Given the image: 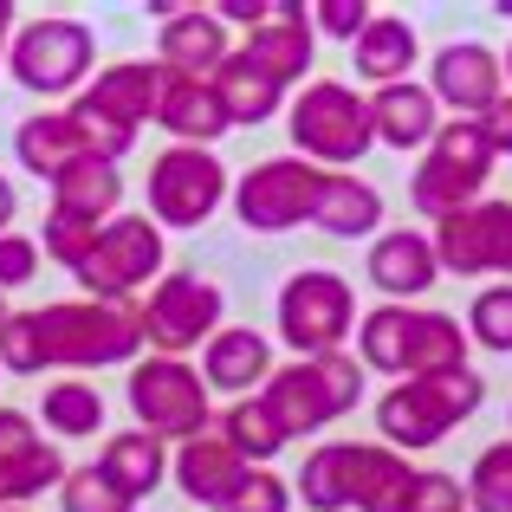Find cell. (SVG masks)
<instances>
[{
  "mask_svg": "<svg viewBox=\"0 0 512 512\" xmlns=\"http://www.w3.org/2000/svg\"><path fill=\"white\" fill-rule=\"evenodd\" d=\"M415 52H422V39H415V26L396 20V13H376V20L350 39L357 78H370V85H402V78L415 72Z\"/></svg>",
  "mask_w": 512,
  "mask_h": 512,
  "instance_id": "cell-27",
  "label": "cell"
},
{
  "mask_svg": "<svg viewBox=\"0 0 512 512\" xmlns=\"http://www.w3.org/2000/svg\"><path fill=\"white\" fill-rule=\"evenodd\" d=\"M7 46H13V7L0 0V59H7Z\"/></svg>",
  "mask_w": 512,
  "mask_h": 512,
  "instance_id": "cell-47",
  "label": "cell"
},
{
  "mask_svg": "<svg viewBox=\"0 0 512 512\" xmlns=\"http://www.w3.org/2000/svg\"><path fill=\"white\" fill-rule=\"evenodd\" d=\"M480 376L474 370H454V376H402V383L383 389V402H376V428H383L389 448H435L448 428H461L467 415L480 409Z\"/></svg>",
  "mask_w": 512,
  "mask_h": 512,
  "instance_id": "cell-3",
  "label": "cell"
},
{
  "mask_svg": "<svg viewBox=\"0 0 512 512\" xmlns=\"http://www.w3.org/2000/svg\"><path fill=\"white\" fill-rule=\"evenodd\" d=\"M221 512H292V487L273 474V467H247V480L234 487V500Z\"/></svg>",
  "mask_w": 512,
  "mask_h": 512,
  "instance_id": "cell-41",
  "label": "cell"
},
{
  "mask_svg": "<svg viewBox=\"0 0 512 512\" xmlns=\"http://www.w3.org/2000/svg\"><path fill=\"white\" fill-rule=\"evenodd\" d=\"M221 286H208L201 273H163L150 286V299H137L143 312V338H150L156 357H175V350H195L221 331Z\"/></svg>",
  "mask_w": 512,
  "mask_h": 512,
  "instance_id": "cell-12",
  "label": "cell"
},
{
  "mask_svg": "<svg viewBox=\"0 0 512 512\" xmlns=\"http://www.w3.org/2000/svg\"><path fill=\"white\" fill-rule=\"evenodd\" d=\"M130 409H137V428L156 441H195L208 435V383L201 370H188L182 357H143L130 363Z\"/></svg>",
  "mask_w": 512,
  "mask_h": 512,
  "instance_id": "cell-8",
  "label": "cell"
},
{
  "mask_svg": "<svg viewBox=\"0 0 512 512\" xmlns=\"http://www.w3.org/2000/svg\"><path fill=\"white\" fill-rule=\"evenodd\" d=\"M156 124H163L175 143H188V150H208V143H221L227 130H234V117H227L214 78H175V72H163Z\"/></svg>",
  "mask_w": 512,
  "mask_h": 512,
  "instance_id": "cell-20",
  "label": "cell"
},
{
  "mask_svg": "<svg viewBox=\"0 0 512 512\" xmlns=\"http://www.w3.org/2000/svg\"><path fill=\"white\" fill-rule=\"evenodd\" d=\"M214 91H221V104H227V117H234V124H266V117L286 104V91H279L273 78H260L247 59H240V52L221 65V72H214Z\"/></svg>",
  "mask_w": 512,
  "mask_h": 512,
  "instance_id": "cell-33",
  "label": "cell"
},
{
  "mask_svg": "<svg viewBox=\"0 0 512 512\" xmlns=\"http://www.w3.org/2000/svg\"><path fill=\"white\" fill-rule=\"evenodd\" d=\"M234 59L221 13L214 7H163V33H156V65L175 78H214Z\"/></svg>",
  "mask_w": 512,
  "mask_h": 512,
  "instance_id": "cell-17",
  "label": "cell"
},
{
  "mask_svg": "<svg viewBox=\"0 0 512 512\" xmlns=\"http://www.w3.org/2000/svg\"><path fill=\"white\" fill-rule=\"evenodd\" d=\"M39 422H46L52 435H65V441H85V435L104 428V396L91 383H52L46 402H39Z\"/></svg>",
  "mask_w": 512,
  "mask_h": 512,
  "instance_id": "cell-35",
  "label": "cell"
},
{
  "mask_svg": "<svg viewBox=\"0 0 512 512\" xmlns=\"http://www.w3.org/2000/svg\"><path fill=\"white\" fill-rule=\"evenodd\" d=\"M318 188H325V169L318 163H305V156H273V163L247 169L234 182V214L253 234H286V227L312 221Z\"/></svg>",
  "mask_w": 512,
  "mask_h": 512,
  "instance_id": "cell-11",
  "label": "cell"
},
{
  "mask_svg": "<svg viewBox=\"0 0 512 512\" xmlns=\"http://www.w3.org/2000/svg\"><path fill=\"white\" fill-rule=\"evenodd\" d=\"M33 331H39V357L59 363V370H104V363H130L137 350H150L137 299H65V305H39Z\"/></svg>",
  "mask_w": 512,
  "mask_h": 512,
  "instance_id": "cell-1",
  "label": "cell"
},
{
  "mask_svg": "<svg viewBox=\"0 0 512 512\" xmlns=\"http://www.w3.org/2000/svg\"><path fill=\"white\" fill-rule=\"evenodd\" d=\"M480 137H487V150H493V156H512V91H506L500 104H493L487 117H480Z\"/></svg>",
  "mask_w": 512,
  "mask_h": 512,
  "instance_id": "cell-45",
  "label": "cell"
},
{
  "mask_svg": "<svg viewBox=\"0 0 512 512\" xmlns=\"http://www.w3.org/2000/svg\"><path fill=\"white\" fill-rule=\"evenodd\" d=\"M409 338H415L409 305H376V312H363V325H357V363L402 383V376H409Z\"/></svg>",
  "mask_w": 512,
  "mask_h": 512,
  "instance_id": "cell-30",
  "label": "cell"
},
{
  "mask_svg": "<svg viewBox=\"0 0 512 512\" xmlns=\"http://www.w3.org/2000/svg\"><path fill=\"white\" fill-rule=\"evenodd\" d=\"M467 331H474V344H487V350H512V279L487 286L474 305H467Z\"/></svg>",
  "mask_w": 512,
  "mask_h": 512,
  "instance_id": "cell-37",
  "label": "cell"
},
{
  "mask_svg": "<svg viewBox=\"0 0 512 512\" xmlns=\"http://www.w3.org/2000/svg\"><path fill=\"white\" fill-rule=\"evenodd\" d=\"M65 454H52L39 441V422L20 409H0V512L39 500L46 487H65Z\"/></svg>",
  "mask_w": 512,
  "mask_h": 512,
  "instance_id": "cell-15",
  "label": "cell"
},
{
  "mask_svg": "<svg viewBox=\"0 0 512 512\" xmlns=\"http://www.w3.org/2000/svg\"><path fill=\"white\" fill-rule=\"evenodd\" d=\"M7 512H20V506H7Z\"/></svg>",
  "mask_w": 512,
  "mask_h": 512,
  "instance_id": "cell-50",
  "label": "cell"
},
{
  "mask_svg": "<svg viewBox=\"0 0 512 512\" xmlns=\"http://www.w3.org/2000/svg\"><path fill=\"white\" fill-rule=\"evenodd\" d=\"M98 59V39H91L85 20H65V13H46V20H26L7 46V72L20 78L39 98H59V91H78Z\"/></svg>",
  "mask_w": 512,
  "mask_h": 512,
  "instance_id": "cell-10",
  "label": "cell"
},
{
  "mask_svg": "<svg viewBox=\"0 0 512 512\" xmlns=\"http://www.w3.org/2000/svg\"><path fill=\"white\" fill-rule=\"evenodd\" d=\"M467 506L474 512H512V441H493V448L474 461Z\"/></svg>",
  "mask_w": 512,
  "mask_h": 512,
  "instance_id": "cell-36",
  "label": "cell"
},
{
  "mask_svg": "<svg viewBox=\"0 0 512 512\" xmlns=\"http://www.w3.org/2000/svg\"><path fill=\"white\" fill-rule=\"evenodd\" d=\"M409 512H467L461 506V480H454V474H415Z\"/></svg>",
  "mask_w": 512,
  "mask_h": 512,
  "instance_id": "cell-44",
  "label": "cell"
},
{
  "mask_svg": "<svg viewBox=\"0 0 512 512\" xmlns=\"http://www.w3.org/2000/svg\"><path fill=\"white\" fill-rule=\"evenodd\" d=\"M221 441L240 454L247 467H266L273 454H286V428H279V415L266 409V396H253V402H227V415H221Z\"/></svg>",
  "mask_w": 512,
  "mask_h": 512,
  "instance_id": "cell-31",
  "label": "cell"
},
{
  "mask_svg": "<svg viewBox=\"0 0 512 512\" xmlns=\"http://www.w3.org/2000/svg\"><path fill=\"white\" fill-rule=\"evenodd\" d=\"M435 279H441V260H435V240H428V234H415V227H389V234H376V247H370V286L383 292L389 305L422 299Z\"/></svg>",
  "mask_w": 512,
  "mask_h": 512,
  "instance_id": "cell-21",
  "label": "cell"
},
{
  "mask_svg": "<svg viewBox=\"0 0 512 512\" xmlns=\"http://www.w3.org/2000/svg\"><path fill=\"white\" fill-rule=\"evenodd\" d=\"M227 201V169L214 150L169 143L150 163V221L156 227H201Z\"/></svg>",
  "mask_w": 512,
  "mask_h": 512,
  "instance_id": "cell-13",
  "label": "cell"
},
{
  "mask_svg": "<svg viewBox=\"0 0 512 512\" xmlns=\"http://www.w3.org/2000/svg\"><path fill=\"white\" fill-rule=\"evenodd\" d=\"M59 506L65 512H137V500H124V493H117L98 467H72V474H65V487H59Z\"/></svg>",
  "mask_w": 512,
  "mask_h": 512,
  "instance_id": "cell-39",
  "label": "cell"
},
{
  "mask_svg": "<svg viewBox=\"0 0 512 512\" xmlns=\"http://www.w3.org/2000/svg\"><path fill=\"white\" fill-rule=\"evenodd\" d=\"M370 124H376V143H389V150H428L441 130V104L428 85L402 78V85H383L370 98Z\"/></svg>",
  "mask_w": 512,
  "mask_h": 512,
  "instance_id": "cell-23",
  "label": "cell"
},
{
  "mask_svg": "<svg viewBox=\"0 0 512 512\" xmlns=\"http://www.w3.org/2000/svg\"><path fill=\"white\" fill-rule=\"evenodd\" d=\"M415 467L383 441H350V506L357 512H409Z\"/></svg>",
  "mask_w": 512,
  "mask_h": 512,
  "instance_id": "cell-24",
  "label": "cell"
},
{
  "mask_svg": "<svg viewBox=\"0 0 512 512\" xmlns=\"http://www.w3.org/2000/svg\"><path fill=\"white\" fill-rule=\"evenodd\" d=\"M370 20L376 13L363 7V0H318L312 7V33H331V39H357Z\"/></svg>",
  "mask_w": 512,
  "mask_h": 512,
  "instance_id": "cell-43",
  "label": "cell"
},
{
  "mask_svg": "<svg viewBox=\"0 0 512 512\" xmlns=\"http://www.w3.org/2000/svg\"><path fill=\"white\" fill-rule=\"evenodd\" d=\"M428 91H435V104H454L467 124H480V117L506 98V65L493 59L487 46H474V39H454V46L435 52Z\"/></svg>",
  "mask_w": 512,
  "mask_h": 512,
  "instance_id": "cell-16",
  "label": "cell"
},
{
  "mask_svg": "<svg viewBox=\"0 0 512 512\" xmlns=\"http://www.w3.org/2000/svg\"><path fill=\"white\" fill-rule=\"evenodd\" d=\"M487 175H493V150H487V137H480V124L454 117V124H441L435 143H428L422 169H415V182H409V201L428 221H448V214H461V208L480 201Z\"/></svg>",
  "mask_w": 512,
  "mask_h": 512,
  "instance_id": "cell-6",
  "label": "cell"
},
{
  "mask_svg": "<svg viewBox=\"0 0 512 512\" xmlns=\"http://www.w3.org/2000/svg\"><path fill=\"white\" fill-rule=\"evenodd\" d=\"M117 201H124V175L104 156H78L72 169L52 175V214H72V221H117Z\"/></svg>",
  "mask_w": 512,
  "mask_h": 512,
  "instance_id": "cell-25",
  "label": "cell"
},
{
  "mask_svg": "<svg viewBox=\"0 0 512 512\" xmlns=\"http://www.w3.org/2000/svg\"><path fill=\"white\" fill-rule=\"evenodd\" d=\"M13 208H20V195H13V182L0 175V234H13Z\"/></svg>",
  "mask_w": 512,
  "mask_h": 512,
  "instance_id": "cell-46",
  "label": "cell"
},
{
  "mask_svg": "<svg viewBox=\"0 0 512 512\" xmlns=\"http://www.w3.org/2000/svg\"><path fill=\"white\" fill-rule=\"evenodd\" d=\"M435 260L441 273H500L512 279V201H474V208L435 221Z\"/></svg>",
  "mask_w": 512,
  "mask_h": 512,
  "instance_id": "cell-14",
  "label": "cell"
},
{
  "mask_svg": "<svg viewBox=\"0 0 512 512\" xmlns=\"http://www.w3.org/2000/svg\"><path fill=\"white\" fill-rule=\"evenodd\" d=\"M7 318H13V312H7V299H0V325H7Z\"/></svg>",
  "mask_w": 512,
  "mask_h": 512,
  "instance_id": "cell-49",
  "label": "cell"
},
{
  "mask_svg": "<svg viewBox=\"0 0 512 512\" xmlns=\"http://www.w3.org/2000/svg\"><path fill=\"white\" fill-rule=\"evenodd\" d=\"M163 260H169L163 227L150 214H117V221L98 227V247L72 279L85 286V299H130V292L163 279Z\"/></svg>",
  "mask_w": 512,
  "mask_h": 512,
  "instance_id": "cell-9",
  "label": "cell"
},
{
  "mask_svg": "<svg viewBox=\"0 0 512 512\" xmlns=\"http://www.w3.org/2000/svg\"><path fill=\"white\" fill-rule=\"evenodd\" d=\"M91 247H98V227L46 208V234H39V253H46V260H59L65 273H78V266L91 260Z\"/></svg>",
  "mask_w": 512,
  "mask_h": 512,
  "instance_id": "cell-38",
  "label": "cell"
},
{
  "mask_svg": "<svg viewBox=\"0 0 512 512\" xmlns=\"http://www.w3.org/2000/svg\"><path fill=\"white\" fill-rule=\"evenodd\" d=\"M13 156H20V169H33V175L52 182L59 169H72L78 156H91V150H85V137H78L72 111H33L13 130Z\"/></svg>",
  "mask_w": 512,
  "mask_h": 512,
  "instance_id": "cell-29",
  "label": "cell"
},
{
  "mask_svg": "<svg viewBox=\"0 0 512 512\" xmlns=\"http://www.w3.org/2000/svg\"><path fill=\"white\" fill-rule=\"evenodd\" d=\"M500 65H506V78H512V46H506V59H500Z\"/></svg>",
  "mask_w": 512,
  "mask_h": 512,
  "instance_id": "cell-48",
  "label": "cell"
},
{
  "mask_svg": "<svg viewBox=\"0 0 512 512\" xmlns=\"http://www.w3.org/2000/svg\"><path fill=\"white\" fill-rule=\"evenodd\" d=\"M0 370L7 376H39L46 357H39V331H33V312H13L0 325Z\"/></svg>",
  "mask_w": 512,
  "mask_h": 512,
  "instance_id": "cell-40",
  "label": "cell"
},
{
  "mask_svg": "<svg viewBox=\"0 0 512 512\" xmlns=\"http://www.w3.org/2000/svg\"><path fill=\"white\" fill-rule=\"evenodd\" d=\"M33 273H39V240H26V234H0V292L33 286Z\"/></svg>",
  "mask_w": 512,
  "mask_h": 512,
  "instance_id": "cell-42",
  "label": "cell"
},
{
  "mask_svg": "<svg viewBox=\"0 0 512 512\" xmlns=\"http://www.w3.org/2000/svg\"><path fill=\"white\" fill-rule=\"evenodd\" d=\"M299 493L312 512H344L350 506V441H331V448H318V454H305V467H299Z\"/></svg>",
  "mask_w": 512,
  "mask_h": 512,
  "instance_id": "cell-34",
  "label": "cell"
},
{
  "mask_svg": "<svg viewBox=\"0 0 512 512\" xmlns=\"http://www.w3.org/2000/svg\"><path fill=\"white\" fill-rule=\"evenodd\" d=\"M467 370V331L448 312H415V338H409V376H454Z\"/></svg>",
  "mask_w": 512,
  "mask_h": 512,
  "instance_id": "cell-32",
  "label": "cell"
},
{
  "mask_svg": "<svg viewBox=\"0 0 512 512\" xmlns=\"http://www.w3.org/2000/svg\"><path fill=\"white\" fill-rule=\"evenodd\" d=\"M312 227H325V234H338V240L383 234V188H370L363 175H325Z\"/></svg>",
  "mask_w": 512,
  "mask_h": 512,
  "instance_id": "cell-28",
  "label": "cell"
},
{
  "mask_svg": "<svg viewBox=\"0 0 512 512\" xmlns=\"http://www.w3.org/2000/svg\"><path fill=\"white\" fill-rule=\"evenodd\" d=\"M292 143H299L305 163H318L325 175H344L363 150L376 143V124H370V98H357L338 78H318L292 98Z\"/></svg>",
  "mask_w": 512,
  "mask_h": 512,
  "instance_id": "cell-5",
  "label": "cell"
},
{
  "mask_svg": "<svg viewBox=\"0 0 512 512\" xmlns=\"http://www.w3.org/2000/svg\"><path fill=\"white\" fill-rule=\"evenodd\" d=\"M169 474H175V487H182V500H195V506H214L221 512L227 500H234V487L247 480V461H240L234 448H227L221 435H195V441H182V448L169 454Z\"/></svg>",
  "mask_w": 512,
  "mask_h": 512,
  "instance_id": "cell-22",
  "label": "cell"
},
{
  "mask_svg": "<svg viewBox=\"0 0 512 512\" xmlns=\"http://www.w3.org/2000/svg\"><path fill=\"white\" fill-rule=\"evenodd\" d=\"M273 344L247 325H221L208 344H201V383L221 389V396H260L273 383Z\"/></svg>",
  "mask_w": 512,
  "mask_h": 512,
  "instance_id": "cell-19",
  "label": "cell"
},
{
  "mask_svg": "<svg viewBox=\"0 0 512 512\" xmlns=\"http://www.w3.org/2000/svg\"><path fill=\"white\" fill-rule=\"evenodd\" d=\"M234 52H240V59H247L260 78H273L279 91H286V85H299V78L312 72V59H318L312 13H305V7H279L273 20H266L260 33H247Z\"/></svg>",
  "mask_w": 512,
  "mask_h": 512,
  "instance_id": "cell-18",
  "label": "cell"
},
{
  "mask_svg": "<svg viewBox=\"0 0 512 512\" xmlns=\"http://www.w3.org/2000/svg\"><path fill=\"white\" fill-rule=\"evenodd\" d=\"M357 331V299H350V279L331 266H305L286 279L279 292V338L299 357H331L344 350V338Z\"/></svg>",
  "mask_w": 512,
  "mask_h": 512,
  "instance_id": "cell-7",
  "label": "cell"
},
{
  "mask_svg": "<svg viewBox=\"0 0 512 512\" xmlns=\"http://www.w3.org/2000/svg\"><path fill=\"white\" fill-rule=\"evenodd\" d=\"M260 396H266V409L279 415V428H286L292 441L318 435V428H331L344 409L363 402V363L350 357V350L299 357V363H286V370H273V383H266Z\"/></svg>",
  "mask_w": 512,
  "mask_h": 512,
  "instance_id": "cell-4",
  "label": "cell"
},
{
  "mask_svg": "<svg viewBox=\"0 0 512 512\" xmlns=\"http://www.w3.org/2000/svg\"><path fill=\"white\" fill-rule=\"evenodd\" d=\"M156 98H163V65L156 59H117V65H104V72L91 78V91H78L65 111H72L85 150L104 156V163H117V156H130L137 130L156 117Z\"/></svg>",
  "mask_w": 512,
  "mask_h": 512,
  "instance_id": "cell-2",
  "label": "cell"
},
{
  "mask_svg": "<svg viewBox=\"0 0 512 512\" xmlns=\"http://www.w3.org/2000/svg\"><path fill=\"white\" fill-rule=\"evenodd\" d=\"M91 467H98L124 500H143V493H156L169 480V448L156 435H143V428H124V435L104 441V454Z\"/></svg>",
  "mask_w": 512,
  "mask_h": 512,
  "instance_id": "cell-26",
  "label": "cell"
}]
</instances>
